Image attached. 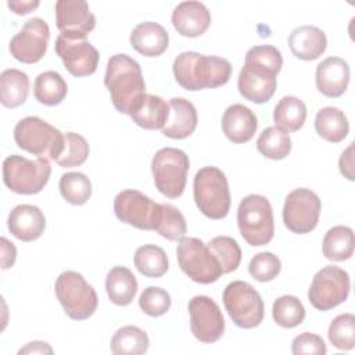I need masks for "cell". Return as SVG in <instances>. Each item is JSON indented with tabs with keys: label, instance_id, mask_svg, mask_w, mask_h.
<instances>
[{
	"label": "cell",
	"instance_id": "6da1fadb",
	"mask_svg": "<svg viewBox=\"0 0 355 355\" xmlns=\"http://www.w3.org/2000/svg\"><path fill=\"white\" fill-rule=\"evenodd\" d=\"M283 65L282 53L270 44L251 47L239 73L237 87L240 94L255 104L272 98L276 90V78Z\"/></svg>",
	"mask_w": 355,
	"mask_h": 355
},
{
	"label": "cell",
	"instance_id": "7a4b0ae2",
	"mask_svg": "<svg viewBox=\"0 0 355 355\" xmlns=\"http://www.w3.org/2000/svg\"><path fill=\"white\" fill-rule=\"evenodd\" d=\"M104 85L116 111L125 115H132L146 97L140 64L128 54H115L108 60Z\"/></svg>",
	"mask_w": 355,
	"mask_h": 355
},
{
	"label": "cell",
	"instance_id": "3957f363",
	"mask_svg": "<svg viewBox=\"0 0 355 355\" xmlns=\"http://www.w3.org/2000/svg\"><path fill=\"white\" fill-rule=\"evenodd\" d=\"M172 69L176 82L189 92L223 86L232 75V64L226 58L196 51L180 53Z\"/></svg>",
	"mask_w": 355,
	"mask_h": 355
},
{
	"label": "cell",
	"instance_id": "277c9868",
	"mask_svg": "<svg viewBox=\"0 0 355 355\" xmlns=\"http://www.w3.org/2000/svg\"><path fill=\"white\" fill-rule=\"evenodd\" d=\"M14 140L26 153L57 161L64 150L65 135L39 116H26L15 125Z\"/></svg>",
	"mask_w": 355,
	"mask_h": 355
},
{
	"label": "cell",
	"instance_id": "5b68a950",
	"mask_svg": "<svg viewBox=\"0 0 355 355\" xmlns=\"http://www.w3.org/2000/svg\"><path fill=\"white\" fill-rule=\"evenodd\" d=\"M198 209L209 219H223L230 209V190L225 173L216 166L201 168L193 182Z\"/></svg>",
	"mask_w": 355,
	"mask_h": 355
},
{
	"label": "cell",
	"instance_id": "8992f818",
	"mask_svg": "<svg viewBox=\"0 0 355 355\" xmlns=\"http://www.w3.org/2000/svg\"><path fill=\"white\" fill-rule=\"evenodd\" d=\"M237 225L240 234L250 245L268 244L275 233L273 209L269 200L261 194L244 197L237 208Z\"/></svg>",
	"mask_w": 355,
	"mask_h": 355
},
{
	"label": "cell",
	"instance_id": "52a82bcc",
	"mask_svg": "<svg viewBox=\"0 0 355 355\" xmlns=\"http://www.w3.org/2000/svg\"><path fill=\"white\" fill-rule=\"evenodd\" d=\"M51 175L47 158L28 159L22 155H8L3 161V182L17 194L32 196L40 193Z\"/></svg>",
	"mask_w": 355,
	"mask_h": 355
},
{
	"label": "cell",
	"instance_id": "ba28073f",
	"mask_svg": "<svg viewBox=\"0 0 355 355\" xmlns=\"http://www.w3.org/2000/svg\"><path fill=\"white\" fill-rule=\"evenodd\" d=\"M54 290L65 313L73 320H85L97 309L96 290L78 272H62L55 280Z\"/></svg>",
	"mask_w": 355,
	"mask_h": 355
},
{
	"label": "cell",
	"instance_id": "9c48e42d",
	"mask_svg": "<svg viewBox=\"0 0 355 355\" xmlns=\"http://www.w3.org/2000/svg\"><path fill=\"white\" fill-rule=\"evenodd\" d=\"M190 161L187 154L175 147H165L155 153L151 161L154 184L168 198H178L183 194L187 182Z\"/></svg>",
	"mask_w": 355,
	"mask_h": 355
},
{
	"label": "cell",
	"instance_id": "30bf717a",
	"mask_svg": "<svg viewBox=\"0 0 355 355\" xmlns=\"http://www.w3.org/2000/svg\"><path fill=\"white\" fill-rule=\"evenodd\" d=\"M223 305L233 323L240 329H254L263 320V301L247 282L229 283L223 291Z\"/></svg>",
	"mask_w": 355,
	"mask_h": 355
},
{
	"label": "cell",
	"instance_id": "8fae6325",
	"mask_svg": "<svg viewBox=\"0 0 355 355\" xmlns=\"http://www.w3.org/2000/svg\"><path fill=\"white\" fill-rule=\"evenodd\" d=\"M176 257L180 269L196 283L211 284L222 275L208 245L197 237H182L176 247Z\"/></svg>",
	"mask_w": 355,
	"mask_h": 355
},
{
	"label": "cell",
	"instance_id": "7c38bea8",
	"mask_svg": "<svg viewBox=\"0 0 355 355\" xmlns=\"http://www.w3.org/2000/svg\"><path fill=\"white\" fill-rule=\"evenodd\" d=\"M349 290L348 273L338 266L329 265L313 276L308 290V300L318 311H330L348 298Z\"/></svg>",
	"mask_w": 355,
	"mask_h": 355
},
{
	"label": "cell",
	"instance_id": "4fadbf2b",
	"mask_svg": "<svg viewBox=\"0 0 355 355\" xmlns=\"http://www.w3.org/2000/svg\"><path fill=\"white\" fill-rule=\"evenodd\" d=\"M114 212L123 223L141 230H155L161 218V204L139 190L128 189L115 196Z\"/></svg>",
	"mask_w": 355,
	"mask_h": 355
},
{
	"label": "cell",
	"instance_id": "5bb4252c",
	"mask_svg": "<svg viewBox=\"0 0 355 355\" xmlns=\"http://www.w3.org/2000/svg\"><path fill=\"white\" fill-rule=\"evenodd\" d=\"M320 198L309 189H294L286 197L283 207L284 226L297 234L311 233L319 222Z\"/></svg>",
	"mask_w": 355,
	"mask_h": 355
},
{
	"label": "cell",
	"instance_id": "9a60e30c",
	"mask_svg": "<svg viewBox=\"0 0 355 355\" xmlns=\"http://www.w3.org/2000/svg\"><path fill=\"white\" fill-rule=\"evenodd\" d=\"M49 39L50 28L47 22L35 17L28 19L19 32L11 37L8 49L15 60L24 64H35L44 57Z\"/></svg>",
	"mask_w": 355,
	"mask_h": 355
},
{
	"label": "cell",
	"instance_id": "2e32d148",
	"mask_svg": "<svg viewBox=\"0 0 355 355\" xmlns=\"http://www.w3.org/2000/svg\"><path fill=\"white\" fill-rule=\"evenodd\" d=\"M190 329L193 336L205 344L216 343L225 333V319L219 305L207 295H196L189 301Z\"/></svg>",
	"mask_w": 355,
	"mask_h": 355
},
{
	"label": "cell",
	"instance_id": "e0dca14e",
	"mask_svg": "<svg viewBox=\"0 0 355 355\" xmlns=\"http://www.w3.org/2000/svg\"><path fill=\"white\" fill-rule=\"evenodd\" d=\"M54 8L60 35L67 39H86L96 26V17L85 0H58Z\"/></svg>",
	"mask_w": 355,
	"mask_h": 355
},
{
	"label": "cell",
	"instance_id": "ac0fdd59",
	"mask_svg": "<svg viewBox=\"0 0 355 355\" xmlns=\"http://www.w3.org/2000/svg\"><path fill=\"white\" fill-rule=\"evenodd\" d=\"M55 53L61 58L65 69L76 78L89 76L97 69L100 54L86 39L72 40L58 35L55 39Z\"/></svg>",
	"mask_w": 355,
	"mask_h": 355
},
{
	"label": "cell",
	"instance_id": "d6986e66",
	"mask_svg": "<svg viewBox=\"0 0 355 355\" xmlns=\"http://www.w3.org/2000/svg\"><path fill=\"white\" fill-rule=\"evenodd\" d=\"M316 87L326 97L336 98L345 93L349 83L348 62L340 57H327L316 67Z\"/></svg>",
	"mask_w": 355,
	"mask_h": 355
},
{
	"label": "cell",
	"instance_id": "ffe728a7",
	"mask_svg": "<svg viewBox=\"0 0 355 355\" xmlns=\"http://www.w3.org/2000/svg\"><path fill=\"white\" fill-rule=\"evenodd\" d=\"M172 25L182 36L197 37L209 28L211 12L200 1H182L172 12Z\"/></svg>",
	"mask_w": 355,
	"mask_h": 355
},
{
	"label": "cell",
	"instance_id": "44dd1931",
	"mask_svg": "<svg viewBox=\"0 0 355 355\" xmlns=\"http://www.w3.org/2000/svg\"><path fill=\"white\" fill-rule=\"evenodd\" d=\"M7 226L15 239L28 243L37 240L43 234L46 218L39 207L19 204L10 212Z\"/></svg>",
	"mask_w": 355,
	"mask_h": 355
},
{
	"label": "cell",
	"instance_id": "7402d4cb",
	"mask_svg": "<svg viewBox=\"0 0 355 355\" xmlns=\"http://www.w3.org/2000/svg\"><path fill=\"white\" fill-rule=\"evenodd\" d=\"M257 128L255 114L243 104H233L223 112L222 130L232 143H247L252 139Z\"/></svg>",
	"mask_w": 355,
	"mask_h": 355
},
{
	"label": "cell",
	"instance_id": "603a6c76",
	"mask_svg": "<svg viewBox=\"0 0 355 355\" xmlns=\"http://www.w3.org/2000/svg\"><path fill=\"white\" fill-rule=\"evenodd\" d=\"M288 47L297 58L312 61L324 53L327 47V37L326 33L316 26L301 25L290 33Z\"/></svg>",
	"mask_w": 355,
	"mask_h": 355
},
{
	"label": "cell",
	"instance_id": "cb8c5ba5",
	"mask_svg": "<svg viewBox=\"0 0 355 355\" xmlns=\"http://www.w3.org/2000/svg\"><path fill=\"white\" fill-rule=\"evenodd\" d=\"M130 44L137 53L146 57H158L168 49L169 35L162 25L146 21L133 28Z\"/></svg>",
	"mask_w": 355,
	"mask_h": 355
},
{
	"label": "cell",
	"instance_id": "d4e9b609",
	"mask_svg": "<svg viewBox=\"0 0 355 355\" xmlns=\"http://www.w3.org/2000/svg\"><path fill=\"white\" fill-rule=\"evenodd\" d=\"M169 118L162 133L171 139H186L197 128V110L189 100L173 97L169 101Z\"/></svg>",
	"mask_w": 355,
	"mask_h": 355
},
{
	"label": "cell",
	"instance_id": "484cf974",
	"mask_svg": "<svg viewBox=\"0 0 355 355\" xmlns=\"http://www.w3.org/2000/svg\"><path fill=\"white\" fill-rule=\"evenodd\" d=\"M105 290L112 304L126 306L136 297L137 280L130 269L125 266H114L107 273Z\"/></svg>",
	"mask_w": 355,
	"mask_h": 355
},
{
	"label": "cell",
	"instance_id": "4316f807",
	"mask_svg": "<svg viewBox=\"0 0 355 355\" xmlns=\"http://www.w3.org/2000/svg\"><path fill=\"white\" fill-rule=\"evenodd\" d=\"M29 94V76L15 68L4 69L0 75V101L7 108L22 105Z\"/></svg>",
	"mask_w": 355,
	"mask_h": 355
},
{
	"label": "cell",
	"instance_id": "83f0119b",
	"mask_svg": "<svg viewBox=\"0 0 355 355\" xmlns=\"http://www.w3.org/2000/svg\"><path fill=\"white\" fill-rule=\"evenodd\" d=\"M169 104L162 97L146 94L141 105L130 115V118L143 129H164L169 118Z\"/></svg>",
	"mask_w": 355,
	"mask_h": 355
},
{
	"label": "cell",
	"instance_id": "f1b7e54d",
	"mask_svg": "<svg viewBox=\"0 0 355 355\" xmlns=\"http://www.w3.org/2000/svg\"><path fill=\"white\" fill-rule=\"evenodd\" d=\"M316 133L329 143L343 141L348 132L349 123L345 114L337 107H324L315 116Z\"/></svg>",
	"mask_w": 355,
	"mask_h": 355
},
{
	"label": "cell",
	"instance_id": "f546056e",
	"mask_svg": "<svg viewBox=\"0 0 355 355\" xmlns=\"http://www.w3.org/2000/svg\"><path fill=\"white\" fill-rule=\"evenodd\" d=\"M306 119V105L295 96H284L273 111V121L284 132H297Z\"/></svg>",
	"mask_w": 355,
	"mask_h": 355
},
{
	"label": "cell",
	"instance_id": "4dcf8cb0",
	"mask_svg": "<svg viewBox=\"0 0 355 355\" xmlns=\"http://www.w3.org/2000/svg\"><path fill=\"white\" fill-rule=\"evenodd\" d=\"M323 255L334 262L349 259L354 254V232L348 226H334L327 230L322 243Z\"/></svg>",
	"mask_w": 355,
	"mask_h": 355
},
{
	"label": "cell",
	"instance_id": "1f68e13d",
	"mask_svg": "<svg viewBox=\"0 0 355 355\" xmlns=\"http://www.w3.org/2000/svg\"><path fill=\"white\" fill-rule=\"evenodd\" d=\"M150 345L148 336L137 326H123L111 338V352L115 355H141Z\"/></svg>",
	"mask_w": 355,
	"mask_h": 355
},
{
	"label": "cell",
	"instance_id": "d6a6232c",
	"mask_svg": "<svg viewBox=\"0 0 355 355\" xmlns=\"http://www.w3.org/2000/svg\"><path fill=\"white\" fill-rule=\"evenodd\" d=\"M68 93L64 78L55 71H46L37 75L33 85L35 98L44 105L53 107L62 103Z\"/></svg>",
	"mask_w": 355,
	"mask_h": 355
},
{
	"label": "cell",
	"instance_id": "836d02e7",
	"mask_svg": "<svg viewBox=\"0 0 355 355\" xmlns=\"http://www.w3.org/2000/svg\"><path fill=\"white\" fill-rule=\"evenodd\" d=\"M135 266L143 276L151 279L164 276L169 268L165 251L154 244H144L136 250Z\"/></svg>",
	"mask_w": 355,
	"mask_h": 355
},
{
	"label": "cell",
	"instance_id": "e575fe53",
	"mask_svg": "<svg viewBox=\"0 0 355 355\" xmlns=\"http://www.w3.org/2000/svg\"><path fill=\"white\" fill-rule=\"evenodd\" d=\"M257 148L269 159H283L291 151L290 135L277 126H269L259 135Z\"/></svg>",
	"mask_w": 355,
	"mask_h": 355
},
{
	"label": "cell",
	"instance_id": "d590c367",
	"mask_svg": "<svg viewBox=\"0 0 355 355\" xmlns=\"http://www.w3.org/2000/svg\"><path fill=\"white\" fill-rule=\"evenodd\" d=\"M216 262L220 266L222 275L236 270L241 262V248L233 237L216 236L207 244Z\"/></svg>",
	"mask_w": 355,
	"mask_h": 355
},
{
	"label": "cell",
	"instance_id": "8d00e7d4",
	"mask_svg": "<svg viewBox=\"0 0 355 355\" xmlns=\"http://www.w3.org/2000/svg\"><path fill=\"white\" fill-rule=\"evenodd\" d=\"M60 193L62 198L72 205H83L92 197V182L80 172H67L61 176Z\"/></svg>",
	"mask_w": 355,
	"mask_h": 355
},
{
	"label": "cell",
	"instance_id": "74e56055",
	"mask_svg": "<svg viewBox=\"0 0 355 355\" xmlns=\"http://www.w3.org/2000/svg\"><path fill=\"white\" fill-rule=\"evenodd\" d=\"M272 316L280 327L293 329L304 322L305 308L295 295H282L273 302Z\"/></svg>",
	"mask_w": 355,
	"mask_h": 355
},
{
	"label": "cell",
	"instance_id": "f35d334b",
	"mask_svg": "<svg viewBox=\"0 0 355 355\" xmlns=\"http://www.w3.org/2000/svg\"><path fill=\"white\" fill-rule=\"evenodd\" d=\"M329 341L333 347L349 351L355 345V316L352 313H341L336 316L329 326Z\"/></svg>",
	"mask_w": 355,
	"mask_h": 355
},
{
	"label": "cell",
	"instance_id": "ab89813d",
	"mask_svg": "<svg viewBox=\"0 0 355 355\" xmlns=\"http://www.w3.org/2000/svg\"><path fill=\"white\" fill-rule=\"evenodd\" d=\"M155 230L169 241L180 240L187 232L186 219L175 205L161 204V218Z\"/></svg>",
	"mask_w": 355,
	"mask_h": 355
},
{
	"label": "cell",
	"instance_id": "60d3db41",
	"mask_svg": "<svg viewBox=\"0 0 355 355\" xmlns=\"http://www.w3.org/2000/svg\"><path fill=\"white\" fill-rule=\"evenodd\" d=\"M89 144L86 139L78 133H65L64 150L55 161L62 168H73L82 165L89 157Z\"/></svg>",
	"mask_w": 355,
	"mask_h": 355
},
{
	"label": "cell",
	"instance_id": "b9f144b4",
	"mask_svg": "<svg viewBox=\"0 0 355 355\" xmlns=\"http://www.w3.org/2000/svg\"><path fill=\"white\" fill-rule=\"evenodd\" d=\"M172 300L166 290L155 286H148L144 288L139 297L140 309L153 318L165 315L171 308Z\"/></svg>",
	"mask_w": 355,
	"mask_h": 355
},
{
	"label": "cell",
	"instance_id": "7bdbcfd3",
	"mask_svg": "<svg viewBox=\"0 0 355 355\" xmlns=\"http://www.w3.org/2000/svg\"><path fill=\"white\" fill-rule=\"evenodd\" d=\"M280 270H282V263L279 257L268 251L255 254L248 265L250 275L255 280L262 283L270 282L275 277H277Z\"/></svg>",
	"mask_w": 355,
	"mask_h": 355
},
{
	"label": "cell",
	"instance_id": "ee69618b",
	"mask_svg": "<svg viewBox=\"0 0 355 355\" xmlns=\"http://www.w3.org/2000/svg\"><path fill=\"white\" fill-rule=\"evenodd\" d=\"M291 352L294 355L301 354H315V355H324L327 352L326 344L323 338L313 333H301L298 334L291 343Z\"/></svg>",
	"mask_w": 355,
	"mask_h": 355
},
{
	"label": "cell",
	"instance_id": "f6af8a7d",
	"mask_svg": "<svg viewBox=\"0 0 355 355\" xmlns=\"http://www.w3.org/2000/svg\"><path fill=\"white\" fill-rule=\"evenodd\" d=\"M354 146L352 143L347 147L345 151H343L340 159H338V166H340V172L344 175V178H347L348 180H354Z\"/></svg>",
	"mask_w": 355,
	"mask_h": 355
},
{
	"label": "cell",
	"instance_id": "bcb514c9",
	"mask_svg": "<svg viewBox=\"0 0 355 355\" xmlns=\"http://www.w3.org/2000/svg\"><path fill=\"white\" fill-rule=\"evenodd\" d=\"M17 258V248L6 237H1V268L10 269Z\"/></svg>",
	"mask_w": 355,
	"mask_h": 355
},
{
	"label": "cell",
	"instance_id": "7dc6e473",
	"mask_svg": "<svg viewBox=\"0 0 355 355\" xmlns=\"http://www.w3.org/2000/svg\"><path fill=\"white\" fill-rule=\"evenodd\" d=\"M18 354H53V348L44 341H31L22 347Z\"/></svg>",
	"mask_w": 355,
	"mask_h": 355
},
{
	"label": "cell",
	"instance_id": "c3c4849f",
	"mask_svg": "<svg viewBox=\"0 0 355 355\" xmlns=\"http://www.w3.org/2000/svg\"><path fill=\"white\" fill-rule=\"evenodd\" d=\"M39 4L40 3L37 0H35V1H8L7 3V6L11 8V11L18 14V15L29 14L31 11L37 8Z\"/></svg>",
	"mask_w": 355,
	"mask_h": 355
}]
</instances>
